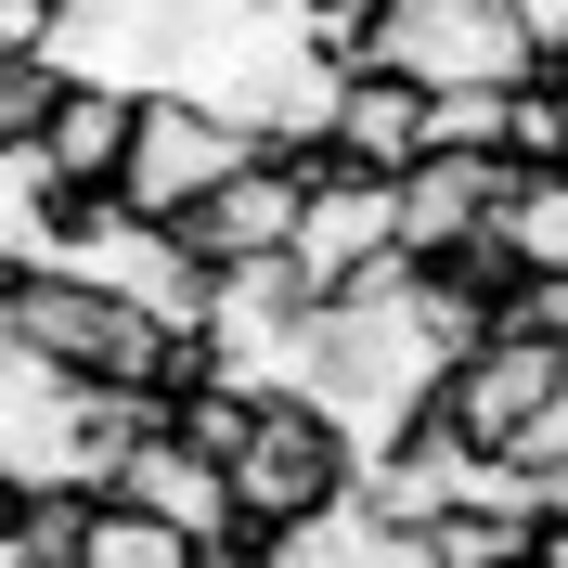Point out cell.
<instances>
[{
	"label": "cell",
	"instance_id": "5bb4252c",
	"mask_svg": "<svg viewBox=\"0 0 568 568\" xmlns=\"http://www.w3.org/2000/svg\"><path fill=\"white\" fill-rule=\"evenodd\" d=\"M517 272H542L556 284L568 272V169H517V194H504V233H491Z\"/></svg>",
	"mask_w": 568,
	"mask_h": 568
},
{
	"label": "cell",
	"instance_id": "7a4b0ae2",
	"mask_svg": "<svg viewBox=\"0 0 568 568\" xmlns=\"http://www.w3.org/2000/svg\"><path fill=\"white\" fill-rule=\"evenodd\" d=\"M246 155H272V142L233 130V116H207L194 91H142V130H130V169H116V207L181 233V220L207 207V194L246 169Z\"/></svg>",
	"mask_w": 568,
	"mask_h": 568
},
{
	"label": "cell",
	"instance_id": "277c9868",
	"mask_svg": "<svg viewBox=\"0 0 568 568\" xmlns=\"http://www.w3.org/2000/svg\"><path fill=\"white\" fill-rule=\"evenodd\" d=\"M556 388H568V336H542V323H504L491 349H465L453 375H439V426H453L478 465H504V453H517V426H530Z\"/></svg>",
	"mask_w": 568,
	"mask_h": 568
},
{
	"label": "cell",
	"instance_id": "8992f818",
	"mask_svg": "<svg viewBox=\"0 0 568 568\" xmlns=\"http://www.w3.org/2000/svg\"><path fill=\"white\" fill-rule=\"evenodd\" d=\"M504 194H517L504 155H414V169H400V258H414V272L478 258L504 233Z\"/></svg>",
	"mask_w": 568,
	"mask_h": 568
},
{
	"label": "cell",
	"instance_id": "7c38bea8",
	"mask_svg": "<svg viewBox=\"0 0 568 568\" xmlns=\"http://www.w3.org/2000/svg\"><path fill=\"white\" fill-rule=\"evenodd\" d=\"M258 556L272 568H414V542L375 517V504H323V517H284V530H258Z\"/></svg>",
	"mask_w": 568,
	"mask_h": 568
},
{
	"label": "cell",
	"instance_id": "ac0fdd59",
	"mask_svg": "<svg viewBox=\"0 0 568 568\" xmlns=\"http://www.w3.org/2000/svg\"><path fill=\"white\" fill-rule=\"evenodd\" d=\"M52 91H65V65H0V155H27V142H39Z\"/></svg>",
	"mask_w": 568,
	"mask_h": 568
},
{
	"label": "cell",
	"instance_id": "8fae6325",
	"mask_svg": "<svg viewBox=\"0 0 568 568\" xmlns=\"http://www.w3.org/2000/svg\"><path fill=\"white\" fill-rule=\"evenodd\" d=\"M426 142H439V104H426L414 78H375V65H362V78H349V116H336V169L400 181Z\"/></svg>",
	"mask_w": 568,
	"mask_h": 568
},
{
	"label": "cell",
	"instance_id": "5b68a950",
	"mask_svg": "<svg viewBox=\"0 0 568 568\" xmlns=\"http://www.w3.org/2000/svg\"><path fill=\"white\" fill-rule=\"evenodd\" d=\"M400 258V181H362L323 155L311 169V220H297V284H311V311H336L362 272H388Z\"/></svg>",
	"mask_w": 568,
	"mask_h": 568
},
{
	"label": "cell",
	"instance_id": "9c48e42d",
	"mask_svg": "<svg viewBox=\"0 0 568 568\" xmlns=\"http://www.w3.org/2000/svg\"><path fill=\"white\" fill-rule=\"evenodd\" d=\"M130 130H142V78H65V91H52V116H39V155H52V181H65V194H116Z\"/></svg>",
	"mask_w": 568,
	"mask_h": 568
},
{
	"label": "cell",
	"instance_id": "6da1fadb",
	"mask_svg": "<svg viewBox=\"0 0 568 568\" xmlns=\"http://www.w3.org/2000/svg\"><path fill=\"white\" fill-rule=\"evenodd\" d=\"M362 65L375 78H414L426 104H453V91H530L542 78V39L517 0H388L375 39H362Z\"/></svg>",
	"mask_w": 568,
	"mask_h": 568
},
{
	"label": "cell",
	"instance_id": "3957f363",
	"mask_svg": "<svg viewBox=\"0 0 568 568\" xmlns=\"http://www.w3.org/2000/svg\"><path fill=\"white\" fill-rule=\"evenodd\" d=\"M362 491V439L323 400H272L258 414V439L233 453V517L246 530H284V517H323V504Z\"/></svg>",
	"mask_w": 568,
	"mask_h": 568
},
{
	"label": "cell",
	"instance_id": "d6986e66",
	"mask_svg": "<svg viewBox=\"0 0 568 568\" xmlns=\"http://www.w3.org/2000/svg\"><path fill=\"white\" fill-rule=\"evenodd\" d=\"M194 568H272V556H258V530H233V542H207Z\"/></svg>",
	"mask_w": 568,
	"mask_h": 568
},
{
	"label": "cell",
	"instance_id": "44dd1931",
	"mask_svg": "<svg viewBox=\"0 0 568 568\" xmlns=\"http://www.w3.org/2000/svg\"><path fill=\"white\" fill-rule=\"evenodd\" d=\"M13 504H27V491H13V478H0V530H13Z\"/></svg>",
	"mask_w": 568,
	"mask_h": 568
},
{
	"label": "cell",
	"instance_id": "ba28073f",
	"mask_svg": "<svg viewBox=\"0 0 568 568\" xmlns=\"http://www.w3.org/2000/svg\"><path fill=\"white\" fill-rule=\"evenodd\" d=\"M0 478L13 491H78V375L27 336L0 349Z\"/></svg>",
	"mask_w": 568,
	"mask_h": 568
},
{
	"label": "cell",
	"instance_id": "2e32d148",
	"mask_svg": "<svg viewBox=\"0 0 568 568\" xmlns=\"http://www.w3.org/2000/svg\"><path fill=\"white\" fill-rule=\"evenodd\" d=\"M504 169H568V104H556V78L504 91Z\"/></svg>",
	"mask_w": 568,
	"mask_h": 568
},
{
	"label": "cell",
	"instance_id": "e0dca14e",
	"mask_svg": "<svg viewBox=\"0 0 568 568\" xmlns=\"http://www.w3.org/2000/svg\"><path fill=\"white\" fill-rule=\"evenodd\" d=\"M78 0H0V65H65Z\"/></svg>",
	"mask_w": 568,
	"mask_h": 568
},
{
	"label": "cell",
	"instance_id": "7402d4cb",
	"mask_svg": "<svg viewBox=\"0 0 568 568\" xmlns=\"http://www.w3.org/2000/svg\"><path fill=\"white\" fill-rule=\"evenodd\" d=\"M39 568H78V556H39Z\"/></svg>",
	"mask_w": 568,
	"mask_h": 568
},
{
	"label": "cell",
	"instance_id": "52a82bcc",
	"mask_svg": "<svg viewBox=\"0 0 568 568\" xmlns=\"http://www.w3.org/2000/svg\"><path fill=\"white\" fill-rule=\"evenodd\" d=\"M311 169L323 155H246L207 207L181 220V246L207 272H246V258H297V220H311Z\"/></svg>",
	"mask_w": 568,
	"mask_h": 568
},
{
	"label": "cell",
	"instance_id": "603a6c76",
	"mask_svg": "<svg viewBox=\"0 0 568 568\" xmlns=\"http://www.w3.org/2000/svg\"><path fill=\"white\" fill-rule=\"evenodd\" d=\"M530 568H542V556H530Z\"/></svg>",
	"mask_w": 568,
	"mask_h": 568
},
{
	"label": "cell",
	"instance_id": "ffe728a7",
	"mask_svg": "<svg viewBox=\"0 0 568 568\" xmlns=\"http://www.w3.org/2000/svg\"><path fill=\"white\" fill-rule=\"evenodd\" d=\"M0 568H39V556H27V530H0Z\"/></svg>",
	"mask_w": 568,
	"mask_h": 568
},
{
	"label": "cell",
	"instance_id": "4fadbf2b",
	"mask_svg": "<svg viewBox=\"0 0 568 568\" xmlns=\"http://www.w3.org/2000/svg\"><path fill=\"white\" fill-rule=\"evenodd\" d=\"M349 78L362 65H336V52H311V65L284 78V104H272V155H336V116H349Z\"/></svg>",
	"mask_w": 568,
	"mask_h": 568
},
{
	"label": "cell",
	"instance_id": "30bf717a",
	"mask_svg": "<svg viewBox=\"0 0 568 568\" xmlns=\"http://www.w3.org/2000/svg\"><path fill=\"white\" fill-rule=\"evenodd\" d=\"M104 491H116V504H142V517H169L181 542H233V530H246V517H233V478H220L194 439H169V426H155V439L116 465Z\"/></svg>",
	"mask_w": 568,
	"mask_h": 568
},
{
	"label": "cell",
	"instance_id": "9a60e30c",
	"mask_svg": "<svg viewBox=\"0 0 568 568\" xmlns=\"http://www.w3.org/2000/svg\"><path fill=\"white\" fill-rule=\"evenodd\" d=\"M207 542H181L169 517H142V504L91 491V530H78V568H194Z\"/></svg>",
	"mask_w": 568,
	"mask_h": 568
}]
</instances>
